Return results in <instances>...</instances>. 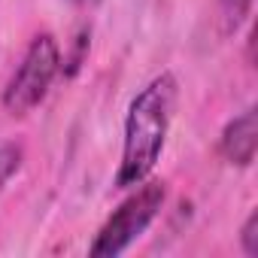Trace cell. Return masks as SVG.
I'll list each match as a JSON object with an SVG mask.
<instances>
[{
  "label": "cell",
  "mask_w": 258,
  "mask_h": 258,
  "mask_svg": "<svg viewBox=\"0 0 258 258\" xmlns=\"http://www.w3.org/2000/svg\"><path fill=\"white\" fill-rule=\"evenodd\" d=\"M240 249L249 258H258V210H252L240 228Z\"/></svg>",
  "instance_id": "obj_7"
},
{
  "label": "cell",
  "mask_w": 258,
  "mask_h": 258,
  "mask_svg": "<svg viewBox=\"0 0 258 258\" xmlns=\"http://www.w3.org/2000/svg\"><path fill=\"white\" fill-rule=\"evenodd\" d=\"M167 201V182L164 179H143L140 185L131 188L112 213L94 234L88 252L91 255H121L124 249H131L137 237L146 234V228L155 222Z\"/></svg>",
  "instance_id": "obj_2"
},
{
  "label": "cell",
  "mask_w": 258,
  "mask_h": 258,
  "mask_svg": "<svg viewBox=\"0 0 258 258\" xmlns=\"http://www.w3.org/2000/svg\"><path fill=\"white\" fill-rule=\"evenodd\" d=\"M73 4H82L85 7V4H97V0H73Z\"/></svg>",
  "instance_id": "obj_8"
},
{
  "label": "cell",
  "mask_w": 258,
  "mask_h": 258,
  "mask_svg": "<svg viewBox=\"0 0 258 258\" xmlns=\"http://www.w3.org/2000/svg\"><path fill=\"white\" fill-rule=\"evenodd\" d=\"M258 152V109L246 106L240 115H234L219 134V155L231 167H252Z\"/></svg>",
  "instance_id": "obj_4"
},
{
  "label": "cell",
  "mask_w": 258,
  "mask_h": 258,
  "mask_svg": "<svg viewBox=\"0 0 258 258\" xmlns=\"http://www.w3.org/2000/svg\"><path fill=\"white\" fill-rule=\"evenodd\" d=\"M22 164H25L22 143H0V195H4L7 182L22 170Z\"/></svg>",
  "instance_id": "obj_6"
},
{
  "label": "cell",
  "mask_w": 258,
  "mask_h": 258,
  "mask_svg": "<svg viewBox=\"0 0 258 258\" xmlns=\"http://www.w3.org/2000/svg\"><path fill=\"white\" fill-rule=\"evenodd\" d=\"M255 0H219V19L225 34H237L240 25L252 16Z\"/></svg>",
  "instance_id": "obj_5"
},
{
  "label": "cell",
  "mask_w": 258,
  "mask_h": 258,
  "mask_svg": "<svg viewBox=\"0 0 258 258\" xmlns=\"http://www.w3.org/2000/svg\"><path fill=\"white\" fill-rule=\"evenodd\" d=\"M58 73H61L58 40L52 34H37L31 40V46L25 49L22 64L16 67V73L4 85V94H0L4 109L13 118H25L28 112H34L46 100V94H49L52 82L58 79Z\"/></svg>",
  "instance_id": "obj_3"
},
{
  "label": "cell",
  "mask_w": 258,
  "mask_h": 258,
  "mask_svg": "<svg viewBox=\"0 0 258 258\" xmlns=\"http://www.w3.org/2000/svg\"><path fill=\"white\" fill-rule=\"evenodd\" d=\"M179 85L170 70L152 76L131 100L124 115L121 134V158L115 170V188H134L152 176L176 112Z\"/></svg>",
  "instance_id": "obj_1"
}]
</instances>
